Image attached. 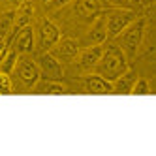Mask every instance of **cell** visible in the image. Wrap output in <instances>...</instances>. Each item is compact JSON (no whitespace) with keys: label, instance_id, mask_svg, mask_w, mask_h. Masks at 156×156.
Wrapping results in <instances>:
<instances>
[{"label":"cell","instance_id":"44dd1931","mask_svg":"<svg viewBox=\"0 0 156 156\" xmlns=\"http://www.w3.org/2000/svg\"><path fill=\"white\" fill-rule=\"evenodd\" d=\"M8 51V43H6V38L0 34V58L4 57V53Z\"/></svg>","mask_w":156,"mask_h":156},{"label":"cell","instance_id":"ac0fdd59","mask_svg":"<svg viewBox=\"0 0 156 156\" xmlns=\"http://www.w3.org/2000/svg\"><path fill=\"white\" fill-rule=\"evenodd\" d=\"M152 92V88H151V85H149V81L147 79H136V83H133V87H132V92L130 94H133V96H147V94H151Z\"/></svg>","mask_w":156,"mask_h":156},{"label":"cell","instance_id":"e0dca14e","mask_svg":"<svg viewBox=\"0 0 156 156\" xmlns=\"http://www.w3.org/2000/svg\"><path fill=\"white\" fill-rule=\"evenodd\" d=\"M104 2H107V6L111 8H124L132 12H137L141 8V0H104Z\"/></svg>","mask_w":156,"mask_h":156},{"label":"cell","instance_id":"30bf717a","mask_svg":"<svg viewBox=\"0 0 156 156\" xmlns=\"http://www.w3.org/2000/svg\"><path fill=\"white\" fill-rule=\"evenodd\" d=\"M104 53V43L102 45H85L83 49H79L77 55V66L81 72H94V66L98 64L100 57Z\"/></svg>","mask_w":156,"mask_h":156},{"label":"cell","instance_id":"2e32d148","mask_svg":"<svg viewBox=\"0 0 156 156\" xmlns=\"http://www.w3.org/2000/svg\"><path fill=\"white\" fill-rule=\"evenodd\" d=\"M17 58H19V53L15 49H12V47H8V51L4 53V57L0 58V72L13 73L15 64H17Z\"/></svg>","mask_w":156,"mask_h":156},{"label":"cell","instance_id":"4fadbf2b","mask_svg":"<svg viewBox=\"0 0 156 156\" xmlns=\"http://www.w3.org/2000/svg\"><path fill=\"white\" fill-rule=\"evenodd\" d=\"M136 79H137V73L128 68L124 73L119 75L117 79L111 83V85H113V94H130L133 83H136Z\"/></svg>","mask_w":156,"mask_h":156},{"label":"cell","instance_id":"9a60e30c","mask_svg":"<svg viewBox=\"0 0 156 156\" xmlns=\"http://www.w3.org/2000/svg\"><path fill=\"white\" fill-rule=\"evenodd\" d=\"M32 13H34V9H32V6L28 2H23L17 12H15V17H13V25H12V32L19 30L21 27H27L30 25V19H32Z\"/></svg>","mask_w":156,"mask_h":156},{"label":"cell","instance_id":"7c38bea8","mask_svg":"<svg viewBox=\"0 0 156 156\" xmlns=\"http://www.w3.org/2000/svg\"><path fill=\"white\" fill-rule=\"evenodd\" d=\"M73 13L79 19L92 21L102 13V0H73Z\"/></svg>","mask_w":156,"mask_h":156},{"label":"cell","instance_id":"6da1fadb","mask_svg":"<svg viewBox=\"0 0 156 156\" xmlns=\"http://www.w3.org/2000/svg\"><path fill=\"white\" fill-rule=\"evenodd\" d=\"M128 68H130V60L126 58V55L120 51V47L115 41H111L107 45H104V53H102V57H100L98 64L94 66V72L113 83L117 77L122 75Z\"/></svg>","mask_w":156,"mask_h":156},{"label":"cell","instance_id":"52a82bcc","mask_svg":"<svg viewBox=\"0 0 156 156\" xmlns=\"http://www.w3.org/2000/svg\"><path fill=\"white\" fill-rule=\"evenodd\" d=\"M58 40H60L58 27L55 25V23H51L49 19H43L41 23H40V27H38V47H40V51L41 53L43 51H49Z\"/></svg>","mask_w":156,"mask_h":156},{"label":"cell","instance_id":"ba28073f","mask_svg":"<svg viewBox=\"0 0 156 156\" xmlns=\"http://www.w3.org/2000/svg\"><path fill=\"white\" fill-rule=\"evenodd\" d=\"M12 49H15L19 55H30L34 51V28L30 25L12 32Z\"/></svg>","mask_w":156,"mask_h":156},{"label":"cell","instance_id":"7a4b0ae2","mask_svg":"<svg viewBox=\"0 0 156 156\" xmlns=\"http://www.w3.org/2000/svg\"><path fill=\"white\" fill-rule=\"evenodd\" d=\"M145 30H147V21L143 17H136L117 38H113V41L126 55L128 60H133L139 55L143 40H145Z\"/></svg>","mask_w":156,"mask_h":156},{"label":"cell","instance_id":"8992f818","mask_svg":"<svg viewBox=\"0 0 156 156\" xmlns=\"http://www.w3.org/2000/svg\"><path fill=\"white\" fill-rule=\"evenodd\" d=\"M79 49H81V45H79L77 40H73V38H60L49 49V53L60 62H73L77 58V55H79Z\"/></svg>","mask_w":156,"mask_h":156},{"label":"cell","instance_id":"8fae6325","mask_svg":"<svg viewBox=\"0 0 156 156\" xmlns=\"http://www.w3.org/2000/svg\"><path fill=\"white\" fill-rule=\"evenodd\" d=\"M83 85H85V90L88 94H111L113 92L111 81H107L105 77H102L96 72H88L83 77Z\"/></svg>","mask_w":156,"mask_h":156},{"label":"cell","instance_id":"5b68a950","mask_svg":"<svg viewBox=\"0 0 156 156\" xmlns=\"http://www.w3.org/2000/svg\"><path fill=\"white\" fill-rule=\"evenodd\" d=\"M36 62L40 68V79H49V81H62L64 79L62 62L55 58L49 51H43Z\"/></svg>","mask_w":156,"mask_h":156},{"label":"cell","instance_id":"5bb4252c","mask_svg":"<svg viewBox=\"0 0 156 156\" xmlns=\"http://www.w3.org/2000/svg\"><path fill=\"white\" fill-rule=\"evenodd\" d=\"M32 88L40 94H66L68 92V87L62 81H49V79H40Z\"/></svg>","mask_w":156,"mask_h":156},{"label":"cell","instance_id":"d6986e66","mask_svg":"<svg viewBox=\"0 0 156 156\" xmlns=\"http://www.w3.org/2000/svg\"><path fill=\"white\" fill-rule=\"evenodd\" d=\"M13 92V83L9 73L0 72V94H12Z\"/></svg>","mask_w":156,"mask_h":156},{"label":"cell","instance_id":"7402d4cb","mask_svg":"<svg viewBox=\"0 0 156 156\" xmlns=\"http://www.w3.org/2000/svg\"><path fill=\"white\" fill-rule=\"evenodd\" d=\"M43 2H45V4H47V2H49V0H43Z\"/></svg>","mask_w":156,"mask_h":156},{"label":"cell","instance_id":"ffe728a7","mask_svg":"<svg viewBox=\"0 0 156 156\" xmlns=\"http://www.w3.org/2000/svg\"><path fill=\"white\" fill-rule=\"evenodd\" d=\"M70 2H73V0H49V2H47V8L58 9V8H64L66 4H70Z\"/></svg>","mask_w":156,"mask_h":156},{"label":"cell","instance_id":"9c48e42d","mask_svg":"<svg viewBox=\"0 0 156 156\" xmlns=\"http://www.w3.org/2000/svg\"><path fill=\"white\" fill-rule=\"evenodd\" d=\"M107 40V28H105V17L104 13L96 15L90 21V27L85 32V45H102Z\"/></svg>","mask_w":156,"mask_h":156},{"label":"cell","instance_id":"3957f363","mask_svg":"<svg viewBox=\"0 0 156 156\" xmlns=\"http://www.w3.org/2000/svg\"><path fill=\"white\" fill-rule=\"evenodd\" d=\"M105 17V28H107V38H117L122 30H124L133 19L137 17V12L132 9H124V8H111L104 13Z\"/></svg>","mask_w":156,"mask_h":156},{"label":"cell","instance_id":"277c9868","mask_svg":"<svg viewBox=\"0 0 156 156\" xmlns=\"http://www.w3.org/2000/svg\"><path fill=\"white\" fill-rule=\"evenodd\" d=\"M19 77V81L23 83L27 88H32L38 81H40V68L38 62L34 58H30L28 55H19L15 70H13Z\"/></svg>","mask_w":156,"mask_h":156}]
</instances>
